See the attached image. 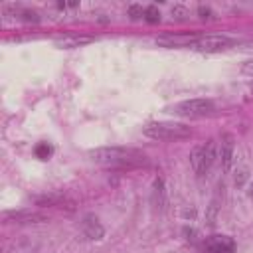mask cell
I'll return each mask as SVG.
<instances>
[{
	"instance_id": "obj_3",
	"label": "cell",
	"mask_w": 253,
	"mask_h": 253,
	"mask_svg": "<svg viewBox=\"0 0 253 253\" xmlns=\"http://www.w3.org/2000/svg\"><path fill=\"white\" fill-rule=\"evenodd\" d=\"M213 158H215V144L213 140H208L204 144H196L190 152V164H192V170L198 174V176H204L211 164H213Z\"/></svg>"
},
{
	"instance_id": "obj_16",
	"label": "cell",
	"mask_w": 253,
	"mask_h": 253,
	"mask_svg": "<svg viewBox=\"0 0 253 253\" xmlns=\"http://www.w3.org/2000/svg\"><path fill=\"white\" fill-rule=\"evenodd\" d=\"M128 14H130L132 20H138V18L144 16V10H142L140 6H130V8H128Z\"/></svg>"
},
{
	"instance_id": "obj_10",
	"label": "cell",
	"mask_w": 253,
	"mask_h": 253,
	"mask_svg": "<svg viewBox=\"0 0 253 253\" xmlns=\"http://www.w3.org/2000/svg\"><path fill=\"white\" fill-rule=\"evenodd\" d=\"M8 219H14L18 223H38V221H45V215L36 213V211H14L6 215Z\"/></svg>"
},
{
	"instance_id": "obj_6",
	"label": "cell",
	"mask_w": 253,
	"mask_h": 253,
	"mask_svg": "<svg viewBox=\"0 0 253 253\" xmlns=\"http://www.w3.org/2000/svg\"><path fill=\"white\" fill-rule=\"evenodd\" d=\"M235 249V241L229 235H210L202 243V253H231Z\"/></svg>"
},
{
	"instance_id": "obj_4",
	"label": "cell",
	"mask_w": 253,
	"mask_h": 253,
	"mask_svg": "<svg viewBox=\"0 0 253 253\" xmlns=\"http://www.w3.org/2000/svg\"><path fill=\"white\" fill-rule=\"evenodd\" d=\"M215 111V105L213 101L210 99H188V101H182L178 105H174V113L176 115H182V117H206V115H211Z\"/></svg>"
},
{
	"instance_id": "obj_12",
	"label": "cell",
	"mask_w": 253,
	"mask_h": 253,
	"mask_svg": "<svg viewBox=\"0 0 253 253\" xmlns=\"http://www.w3.org/2000/svg\"><path fill=\"white\" fill-rule=\"evenodd\" d=\"M152 202L156 208H164V202H166V196H164V184L160 178L154 180V186H152Z\"/></svg>"
},
{
	"instance_id": "obj_7",
	"label": "cell",
	"mask_w": 253,
	"mask_h": 253,
	"mask_svg": "<svg viewBox=\"0 0 253 253\" xmlns=\"http://www.w3.org/2000/svg\"><path fill=\"white\" fill-rule=\"evenodd\" d=\"M196 40H198L196 34H166L156 38V43L166 47H180V45H192Z\"/></svg>"
},
{
	"instance_id": "obj_1",
	"label": "cell",
	"mask_w": 253,
	"mask_h": 253,
	"mask_svg": "<svg viewBox=\"0 0 253 253\" xmlns=\"http://www.w3.org/2000/svg\"><path fill=\"white\" fill-rule=\"evenodd\" d=\"M89 158L95 164L107 166V168H134V166H144L148 164V158L144 152L136 148H126V146H103L95 148L89 152Z\"/></svg>"
},
{
	"instance_id": "obj_2",
	"label": "cell",
	"mask_w": 253,
	"mask_h": 253,
	"mask_svg": "<svg viewBox=\"0 0 253 253\" xmlns=\"http://www.w3.org/2000/svg\"><path fill=\"white\" fill-rule=\"evenodd\" d=\"M144 134L154 138V140H178V138H186L192 134V128L182 125V123H148L144 126Z\"/></svg>"
},
{
	"instance_id": "obj_8",
	"label": "cell",
	"mask_w": 253,
	"mask_h": 253,
	"mask_svg": "<svg viewBox=\"0 0 253 253\" xmlns=\"http://www.w3.org/2000/svg\"><path fill=\"white\" fill-rule=\"evenodd\" d=\"M219 160H221L223 172H229L231 164H233V136L231 134H221V140H219Z\"/></svg>"
},
{
	"instance_id": "obj_9",
	"label": "cell",
	"mask_w": 253,
	"mask_h": 253,
	"mask_svg": "<svg viewBox=\"0 0 253 253\" xmlns=\"http://www.w3.org/2000/svg\"><path fill=\"white\" fill-rule=\"evenodd\" d=\"M81 229H83V235H85L87 239H101L103 233H105L103 225L99 223V219H97L93 213H89V215L83 217V221H81Z\"/></svg>"
},
{
	"instance_id": "obj_15",
	"label": "cell",
	"mask_w": 253,
	"mask_h": 253,
	"mask_svg": "<svg viewBox=\"0 0 253 253\" xmlns=\"http://www.w3.org/2000/svg\"><path fill=\"white\" fill-rule=\"evenodd\" d=\"M144 18H146L148 22H152V24H154V22H158V20H160V12H158L154 6H148V8L144 10Z\"/></svg>"
},
{
	"instance_id": "obj_5",
	"label": "cell",
	"mask_w": 253,
	"mask_h": 253,
	"mask_svg": "<svg viewBox=\"0 0 253 253\" xmlns=\"http://www.w3.org/2000/svg\"><path fill=\"white\" fill-rule=\"evenodd\" d=\"M229 45H233V40L227 36H202L198 38L192 47L198 51H206V53H213V51H221L227 49Z\"/></svg>"
},
{
	"instance_id": "obj_17",
	"label": "cell",
	"mask_w": 253,
	"mask_h": 253,
	"mask_svg": "<svg viewBox=\"0 0 253 253\" xmlns=\"http://www.w3.org/2000/svg\"><path fill=\"white\" fill-rule=\"evenodd\" d=\"M243 73H247V75L253 77V61H247V63L243 65Z\"/></svg>"
},
{
	"instance_id": "obj_19",
	"label": "cell",
	"mask_w": 253,
	"mask_h": 253,
	"mask_svg": "<svg viewBox=\"0 0 253 253\" xmlns=\"http://www.w3.org/2000/svg\"><path fill=\"white\" fill-rule=\"evenodd\" d=\"M249 196H253V184H251V188H249Z\"/></svg>"
},
{
	"instance_id": "obj_11",
	"label": "cell",
	"mask_w": 253,
	"mask_h": 253,
	"mask_svg": "<svg viewBox=\"0 0 253 253\" xmlns=\"http://www.w3.org/2000/svg\"><path fill=\"white\" fill-rule=\"evenodd\" d=\"M93 38L89 36H63V38H57L55 43L59 47H65V49H71V47H79L83 43H89Z\"/></svg>"
},
{
	"instance_id": "obj_14",
	"label": "cell",
	"mask_w": 253,
	"mask_h": 253,
	"mask_svg": "<svg viewBox=\"0 0 253 253\" xmlns=\"http://www.w3.org/2000/svg\"><path fill=\"white\" fill-rule=\"evenodd\" d=\"M51 152H53V148H51L47 142H40V144L36 146V156L42 158V160H47V158L51 156Z\"/></svg>"
},
{
	"instance_id": "obj_13",
	"label": "cell",
	"mask_w": 253,
	"mask_h": 253,
	"mask_svg": "<svg viewBox=\"0 0 253 253\" xmlns=\"http://www.w3.org/2000/svg\"><path fill=\"white\" fill-rule=\"evenodd\" d=\"M40 206H61L63 208V204L67 202V204H73L71 200H67L65 196H61V194H53V196H43V198H38L36 200Z\"/></svg>"
},
{
	"instance_id": "obj_18",
	"label": "cell",
	"mask_w": 253,
	"mask_h": 253,
	"mask_svg": "<svg viewBox=\"0 0 253 253\" xmlns=\"http://www.w3.org/2000/svg\"><path fill=\"white\" fill-rule=\"evenodd\" d=\"M200 14H202V18H210V8H204V6H200Z\"/></svg>"
}]
</instances>
